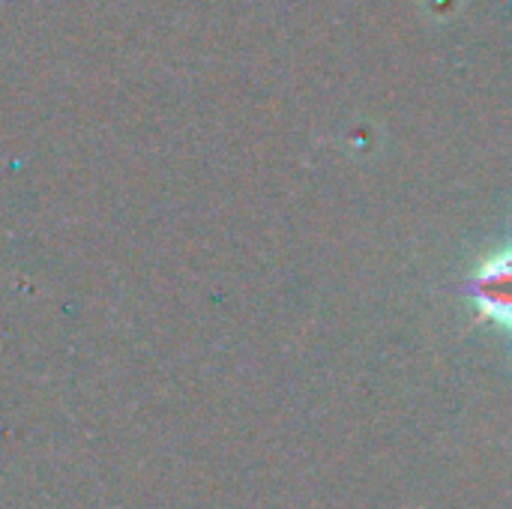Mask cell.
<instances>
[{"instance_id": "1", "label": "cell", "mask_w": 512, "mask_h": 509, "mask_svg": "<svg viewBox=\"0 0 512 509\" xmlns=\"http://www.w3.org/2000/svg\"><path fill=\"white\" fill-rule=\"evenodd\" d=\"M462 291L480 306L483 318L512 330V249L486 258L480 270L462 285Z\"/></svg>"}]
</instances>
